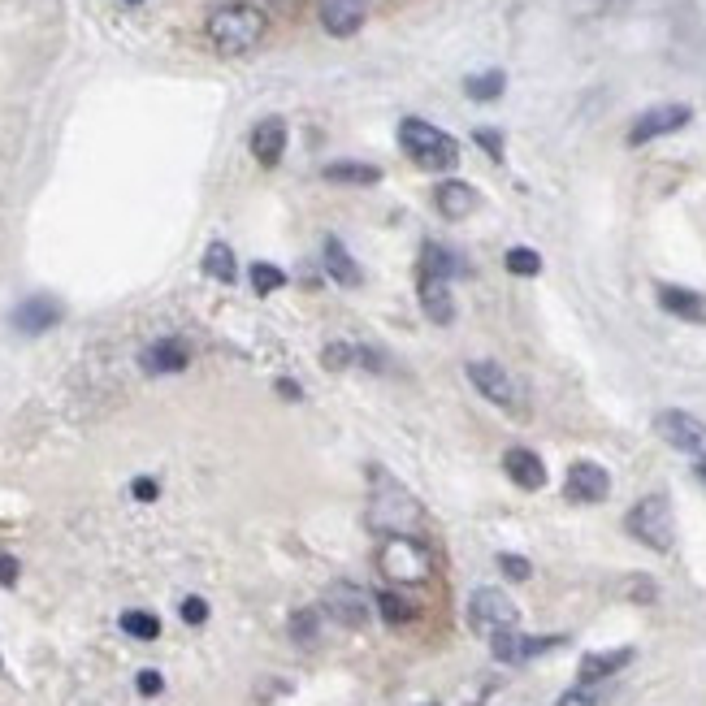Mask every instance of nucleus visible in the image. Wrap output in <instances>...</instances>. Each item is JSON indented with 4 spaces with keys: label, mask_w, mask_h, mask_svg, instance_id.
Returning a JSON list of instances; mask_svg holds the SVG:
<instances>
[{
    "label": "nucleus",
    "mask_w": 706,
    "mask_h": 706,
    "mask_svg": "<svg viewBox=\"0 0 706 706\" xmlns=\"http://www.w3.org/2000/svg\"><path fill=\"white\" fill-rule=\"evenodd\" d=\"M269 31V13L252 5V0H230V5H217L204 22V35L221 57H243L252 52Z\"/></svg>",
    "instance_id": "nucleus-1"
},
{
    "label": "nucleus",
    "mask_w": 706,
    "mask_h": 706,
    "mask_svg": "<svg viewBox=\"0 0 706 706\" xmlns=\"http://www.w3.org/2000/svg\"><path fill=\"white\" fill-rule=\"evenodd\" d=\"M369 525L386 538H412V529L421 525V503L408 494L386 468H373V494H369Z\"/></svg>",
    "instance_id": "nucleus-2"
},
{
    "label": "nucleus",
    "mask_w": 706,
    "mask_h": 706,
    "mask_svg": "<svg viewBox=\"0 0 706 706\" xmlns=\"http://www.w3.org/2000/svg\"><path fill=\"white\" fill-rule=\"evenodd\" d=\"M399 143L421 169H451L455 161H460V143H455L447 130L429 126L425 117H403V122H399Z\"/></svg>",
    "instance_id": "nucleus-3"
},
{
    "label": "nucleus",
    "mask_w": 706,
    "mask_h": 706,
    "mask_svg": "<svg viewBox=\"0 0 706 706\" xmlns=\"http://www.w3.org/2000/svg\"><path fill=\"white\" fill-rule=\"evenodd\" d=\"M624 529H629L633 542L650 546V551H672L676 542V520H672V503L668 494H646L642 503H633V512L624 516Z\"/></svg>",
    "instance_id": "nucleus-4"
},
{
    "label": "nucleus",
    "mask_w": 706,
    "mask_h": 706,
    "mask_svg": "<svg viewBox=\"0 0 706 706\" xmlns=\"http://www.w3.org/2000/svg\"><path fill=\"white\" fill-rule=\"evenodd\" d=\"M377 568H382V577H390V581L421 585V581H429V572H434V555L416 538H386L382 555H377Z\"/></svg>",
    "instance_id": "nucleus-5"
},
{
    "label": "nucleus",
    "mask_w": 706,
    "mask_h": 706,
    "mask_svg": "<svg viewBox=\"0 0 706 706\" xmlns=\"http://www.w3.org/2000/svg\"><path fill=\"white\" fill-rule=\"evenodd\" d=\"M655 434L668 442L672 451H681V455H689V460L706 464V425L698 421V416H689L681 408H668V412L655 416Z\"/></svg>",
    "instance_id": "nucleus-6"
},
{
    "label": "nucleus",
    "mask_w": 706,
    "mask_h": 706,
    "mask_svg": "<svg viewBox=\"0 0 706 706\" xmlns=\"http://www.w3.org/2000/svg\"><path fill=\"white\" fill-rule=\"evenodd\" d=\"M468 624H473L477 633L494 637V633H503V629H516L520 611H516V603L503 590L481 585V590H473V598H468Z\"/></svg>",
    "instance_id": "nucleus-7"
},
{
    "label": "nucleus",
    "mask_w": 706,
    "mask_h": 706,
    "mask_svg": "<svg viewBox=\"0 0 706 706\" xmlns=\"http://www.w3.org/2000/svg\"><path fill=\"white\" fill-rule=\"evenodd\" d=\"M468 382H473L481 395H486L494 408H507V412H525V395H520L516 377L494 360H473L468 364Z\"/></svg>",
    "instance_id": "nucleus-8"
},
{
    "label": "nucleus",
    "mask_w": 706,
    "mask_h": 706,
    "mask_svg": "<svg viewBox=\"0 0 706 706\" xmlns=\"http://www.w3.org/2000/svg\"><path fill=\"white\" fill-rule=\"evenodd\" d=\"M689 122H694V109H689V104H659V109H646L629 126V143L642 148V143H650V139L676 135V130H685Z\"/></svg>",
    "instance_id": "nucleus-9"
},
{
    "label": "nucleus",
    "mask_w": 706,
    "mask_h": 706,
    "mask_svg": "<svg viewBox=\"0 0 706 706\" xmlns=\"http://www.w3.org/2000/svg\"><path fill=\"white\" fill-rule=\"evenodd\" d=\"M325 611H330L338 624H347V629H364L369 616H373V603H369V594H364L360 585L334 581L330 590H325Z\"/></svg>",
    "instance_id": "nucleus-10"
},
{
    "label": "nucleus",
    "mask_w": 706,
    "mask_h": 706,
    "mask_svg": "<svg viewBox=\"0 0 706 706\" xmlns=\"http://www.w3.org/2000/svg\"><path fill=\"white\" fill-rule=\"evenodd\" d=\"M369 9H373V0H321L317 18L334 39H351L369 22Z\"/></svg>",
    "instance_id": "nucleus-11"
},
{
    "label": "nucleus",
    "mask_w": 706,
    "mask_h": 706,
    "mask_svg": "<svg viewBox=\"0 0 706 706\" xmlns=\"http://www.w3.org/2000/svg\"><path fill=\"white\" fill-rule=\"evenodd\" d=\"M564 494L572 503H603L607 494H611V473L603 464H594V460H577L568 468V486Z\"/></svg>",
    "instance_id": "nucleus-12"
},
{
    "label": "nucleus",
    "mask_w": 706,
    "mask_h": 706,
    "mask_svg": "<svg viewBox=\"0 0 706 706\" xmlns=\"http://www.w3.org/2000/svg\"><path fill=\"white\" fill-rule=\"evenodd\" d=\"M564 637H525L516 629H503L490 637V650L499 663H529L533 655H546V650H555Z\"/></svg>",
    "instance_id": "nucleus-13"
},
{
    "label": "nucleus",
    "mask_w": 706,
    "mask_h": 706,
    "mask_svg": "<svg viewBox=\"0 0 706 706\" xmlns=\"http://www.w3.org/2000/svg\"><path fill=\"white\" fill-rule=\"evenodd\" d=\"M61 317H65V312H61L57 299L31 295V299H22V304L13 308V330H22V334H48Z\"/></svg>",
    "instance_id": "nucleus-14"
},
{
    "label": "nucleus",
    "mask_w": 706,
    "mask_h": 706,
    "mask_svg": "<svg viewBox=\"0 0 706 706\" xmlns=\"http://www.w3.org/2000/svg\"><path fill=\"white\" fill-rule=\"evenodd\" d=\"M503 473L512 477L520 490H542L546 486V464H542V455L529 451V447H507Z\"/></svg>",
    "instance_id": "nucleus-15"
},
{
    "label": "nucleus",
    "mask_w": 706,
    "mask_h": 706,
    "mask_svg": "<svg viewBox=\"0 0 706 706\" xmlns=\"http://www.w3.org/2000/svg\"><path fill=\"white\" fill-rule=\"evenodd\" d=\"M633 663V646H620V650H598V655H585L581 668H577V685H603L611 681L620 668Z\"/></svg>",
    "instance_id": "nucleus-16"
},
{
    "label": "nucleus",
    "mask_w": 706,
    "mask_h": 706,
    "mask_svg": "<svg viewBox=\"0 0 706 706\" xmlns=\"http://www.w3.org/2000/svg\"><path fill=\"white\" fill-rule=\"evenodd\" d=\"M247 143H252L256 161L273 169L282 161V152H286V122H282V117H265V122L252 126V139H247Z\"/></svg>",
    "instance_id": "nucleus-17"
},
{
    "label": "nucleus",
    "mask_w": 706,
    "mask_h": 706,
    "mask_svg": "<svg viewBox=\"0 0 706 706\" xmlns=\"http://www.w3.org/2000/svg\"><path fill=\"white\" fill-rule=\"evenodd\" d=\"M139 364L148 373H182L191 364V351H187L182 338H161V343H152L148 351H143Z\"/></svg>",
    "instance_id": "nucleus-18"
},
{
    "label": "nucleus",
    "mask_w": 706,
    "mask_h": 706,
    "mask_svg": "<svg viewBox=\"0 0 706 706\" xmlns=\"http://www.w3.org/2000/svg\"><path fill=\"white\" fill-rule=\"evenodd\" d=\"M434 204H438V213L447 221H464L477 208V191L468 187V182H460V178H447V182H438Z\"/></svg>",
    "instance_id": "nucleus-19"
},
{
    "label": "nucleus",
    "mask_w": 706,
    "mask_h": 706,
    "mask_svg": "<svg viewBox=\"0 0 706 706\" xmlns=\"http://www.w3.org/2000/svg\"><path fill=\"white\" fill-rule=\"evenodd\" d=\"M421 308L425 317L434 325H451L455 321V299H451V286L434 278V273H421Z\"/></svg>",
    "instance_id": "nucleus-20"
},
{
    "label": "nucleus",
    "mask_w": 706,
    "mask_h": 706,
    "mask_svg": "<svg viewBox=\"0 0 706 706\" xmlns=\"http://www.w3.org/2000/svg\"><path fill=\"white\" fill-rule=\"evenodd\" d=\"M659 308L681 321H706V295L689 291V286H659Z\"/></svg>",
    "instance_id": "nucleus-21"
},
{
    "label": "nucleus",
    "mask_w": 706,
    "mask_h": 706,
    "mask_svg": "<svg viewBox=\"0 0 706 706\" xmlns=\"http://www.w3.org/2000/svg\"><path fill=\"white\" fill-rule=\"evenodd\" d=\"M325 269H330V278L338 286H360L364 282V273H360L356 260H351L343 239H325Z\"/></svg>",
    "instance_id": "nucleus-22"
},
{
    "label": "nucleus",
    "mask_w": 706,
    "mask_h": 706,
    "mask_svg": "<svg viewBox=\"0 0 706 706\" xmlns=\"http://www.w3.org/2000/svg\"><path fill=\"white\" fill-rule=\"evenodd\" d=\"M325 182H347V187H373V182H382V169L377 165H364V161H334L321 169Z\"/></svg>",
    "instance_id": "nucleus-23"
},
{
    "label": "nucleus",
    "mask_w": 706,
    "mask_h": 706,
    "mask_svg": "<svg viewBox=\"0 0 706 706\" xmlns=\"http://www.w3.org/2000/svg\"><path fill=\"white\" fill-rule=\"evenodd\" d=\"M204 273H208V278H217V282H234V278H239V265H234L230 243H208V252H204Z\"/></svg>",
    "instance_id": "nucleus-24"
},
{
    "label": "nucleus",
    "mask_w": 706,
    "mask_h": 706,
    "mask_svg": "<svg viewBox=\"0 0 706 706\" xmlns=\"http://www.w3.org/2000/svg\"><path fill=\"white\" fill-rule=\"evenodd\" d=\"M468 91V100H481V104H490V100H499L503 91H507V74L503 70H486V74H473L464 83Z\"/></svg>",
    "instance_id": "nucleus-25"
},
{
    "label": "nucleus",
    "mask_w": 706,
    "mask_h": 706,
    "mask_svg": "<svg viewBox=\"0 0 706 706\" xmlns=\"http://www.w3.org/2000/svg\"><path fill=\"white\" fill-rule=\"evenodd\" d=\"M122 633L135 637V642H156V637H161V620H156L152 611H126V616H122Z\"/></svg>",
    "instance_id": "nucleus-26"
},
{
    "label": "nucleus",
    "mask_w": 706,
    "mask_h": 706,
    "mask_svg": "<svg viewBox=\"0 0 706 706\" xmlns=\"http://www.w3.org/2000/svg\"><path fill=\"white\" fill-rule=\"evenodd\" d=\"M377 611H382V620L395 624V629H399V624H412V620H416V607L408 603V598H399L395 590L377 594Z\"/></svg>",
    "instance_id": "nucleus-27"
},
{
    "label": "nucleus",
    "mask_w": 706,
    "mask_h": 706,
    "mask_svg": "<svg viewBox=\"0 0 706 706\" xmlns=\"http://www.w3.org/2000/svg\"><path fill=\"white\" fill-rule=\"evenodd\" d=\"M503 265H507V273H516V278H538V273H542V256L533 252V247H507Z\"/></svg>",
    "instance_id": "nucleus-28"
},
{
    "label": "nucleus",
    "mask_w": 706,
    "mask_h": 706,
    "mask_svg": "<svg viewBox=\"0 0 706 706\" xmlns=\"http://www.w3.org/2000/svg\"><path fill=\"white\" fill-rule=\"evenodd\" d=\"M291 637H295L299 646H317V637H321V611L317 607L295 611V616H291Z\"/></svg>",
    "instance_id": "nucleus-29"
},
{
    "label": "nucleus",
    "mask_w": 706,
    "mask_h": 706,
    "mask_svg": "<svg viewBox=\"0 0 706 706\" xmlns=\"http://www.w3.org/2000/svg\"><path fill=\"white\" fill-rule=\"evenodd\" d=\"M421 273H434V278L447 282L451 273H460V260H455V252H447V247L425 243V269H421Z\"/></svg>",
    "instance_id": "nucleus-30"
},
{
    "label": "nucleus",
    "mask_w": 706,
    "mask_h": 706,
    "mask_svg": "<svg viewBox=\"0 0 706 706\" xmlns=\"http://www.w3.org/2000/svg\"><path fill=\"white\" fill-rule=\"evenodd\" d=\"M252 286H256V295H273V291H282V286H286V273L278 265H269V260H256V265H252Z\"/></svg>",
    "instance_id": "nucleus-31"
},
{
    "label": "nucleus",
    "mask_w": 706,
    "mask_h": 706,
    "mask_svg": "<svg viewBox=\"0 0 706 706\" xmlns=\"http://www.w3.org/2000/svg\"><path fill=\"white\" fill-rule=\"evenodd\" d=\"M351 360H360V351L351 347V343H330V347L321 351V364H325V369H347Z\"/></svg>",
    "instance_id": "nucleus-32"
},
{
    "label": "nucleus",
    "mask_w": 706,
    "mask_h": 706,
    "mask_svg": "<svg viewBox=\"0 0 706 706\" xmlns=\"http://www.w3.org/2000/svg\"><path fill=\"white\" fill-rule=\"evenodd\" d=\"M555 706H603V694H598V685H577V689H568Z\"/></svg>",
    "instance_id": "nucleus-33"
},
{
    "label": "nucleus",
    "mask_w": 706,
    "mask_h": 706,
    "mask_svg": "<svg viewBox=\"0 0 706 706\" xmlns=\"http://www.w3.org/2000/svg\"><path fill=\"white\" fill-rule=\"evenodd\" d=\"M499 568L512 581H529L533 577V564H529V559H520V555H499Z\"/></svg>",
    "instance_id": "nucleus-34"
},
{
    "label": "nucleus",
    "mask_w": 706,
    "mask_h": 706,
    "mask_svg": "<svg viewBox=\"0 0 706 706\" xmlns=\"http://www.w3.org/2000/svg\"><path fill=\"white\" fill-rule=\"evenodd\" d=\"M182 620H187V624H204L208 620V603H204V598H182Z\"/></svg>",
    "instance_id": "nucleus-35"
},
{
    "label": "nucleus",
    "mask_w": 706,
    "mask_h": 706,
    "mask_svg": "<svg viewBox=\"0 0 706 706\" xmlns=\"http://www.w3.org/2000/svg\"><path fill=\"white\" fill-rule=\"evenodd\" d=\"M477 143L494 156V161H503V135H499V130H477Z\"/></svg>",
    "instance_id": "nucleus-36"
},
{
    "label": "nucleus",
    "mask_w": 706,
    "mask_h": 706,
    "mask_svg": "<svg viewBox=\"0 0 706 706\" xmlns=\"http://www.w3.org/2000/svg\"><path fill=\"white\" fill-rule=\"evenodd\" d=\"M161 689H165V681H161V672H139V694L143 698H156V694H161Z\"/></svg>",
    "instance_id": "nucleus-37"
},
{
    "label": "nucleus",
    "mask_w": 706,
    "mask_h": 706,
    "mask_svg": "<svg viewBox=\"0 0 706 706\" xmlns=\"http://www.w3.org/2000/svg\"><path fill=\"white\" fill-rule=\"evenodd\" d=\"M130 494H135V499H139V503H152V499H156V494H161V486H156V481H152V477H139V481H135V486H130Z\"/></svg>",
    "instance_id": "nucleus-38"
},
{
    "label": "nucleus",
    "mask_w": 706,
    "mask_h": 706,
    "mask_svg": "<svg viewBox=\"0 0 706 706\" xmlns=\"http://www.w3.org/2000/svg\"><path fill=\"white\" fill-rule=\"evenodd\" d=\"M13 581H18V559L0 555V585H13Z\"/></svg>",
    "instance_id": "nucleus-39"
},
{
    "label": "nucleus",
    "mask_w": 706,
    "mask_h": 706,
    "mask_svg": "<svg viewBox=\"0 0 706 706\" xmlns=\"http://www.w3.org/2000/svg\"><path fill=\"white\" fill-rule=\"evenodd\" d=\"M278 395H282V399H304V390H299V382H291V377H282V382H278Z\"/></svg>",
    "instance_id": "nucleus-40"
},
{
    "label": "nucleus",
    "mask_w": 706,
    "mask_h": 706,
    "mask_svg": "<svg viewBox=\"0 0 706 706\" xmlns=\"http://www.w3.org/2000/svg\"><path fill=\"white\" fill-rule=\"evenodd\" d=\"M698 477H702V481H706V464H698Z\"/></svg>",
    "instance_id": "nucleus-41"
},
{
    "label": "nucleus",
    "mask_w": 706,
    "mask_h": 706,
    "mask_svg": "<svg viewBox=\"0 0 706 706\" xmlns=\"http://www.w3.org/2000/svg\"><path fill=\"white\" fill-rule=\"evenodd\" d=\"M130 5H139V0H130Z\"/></svg>",
    "instance_id": "nucleus-42"
}]
</instances>
